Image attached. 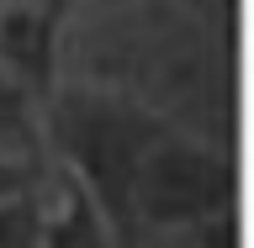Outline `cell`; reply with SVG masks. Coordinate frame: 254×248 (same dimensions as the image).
<instances>
[{"label": "cell", "instance_id": "cell-1", "mask_svg": "<svg viewBox=\"0 0 254 248\" xmlns=\"http://www.w3.org/2000/svg\"><path fill=\"white\" fill-rule=\"evenodd\" d=\"M170 116L154 111L143 95L122 90L117 79H59V90L43 100V158L53 169H69L95 196L117 227L122 248H138L132 222V174L143 153L170 132Z\"/></svg>", "mask_w": 254, "mask_h": 248}, {"label": "cell", "instance_id": "cell-2", "mask_svg": "<svg viewBox=\"0 0 254 248\" xmlns=\"http://www.w3.org/2000/svg\"><path fill=\"white\" fill-rule=\"evenodd\" d=\"M238 206V148L233 138L186 132L170 127L164 138L143 153L132 174V222L143 233L190 227V222Z\"/></svg>", "mask_w": 254, "mask_h": 248}, {"label": "cell", "instance_id": "cell-3", "mask_svg": "<svg viewBox=\"0 0 254 248\" xmlns=\"http://www.w3.org/2000/svg\"><path fill=\"white\" fill-rule=\"evenodd\" d=\"M74 16L43 11L27 0H5L0 5V69L21 85V90L43 106L64 79V37H69Z\"/></svg>", "mask_w": 254, "mask_h": 248}, {"label": "cell", "instance_id": "cell-4", "mask_svg": "<svg viewBox=\"0 0 254 248\" xmlns=\"http://www.w3.org/2000/svg\"><path fill=\"white\" fill-rule=\"evenodd\" d=\"M43 185V248H122L117 227L106 222V211L95 206V196L79 185L69 169L48 164Z\"/></svg>", "mask_w": 254, "mask_h": 248}, {"label": "cell", "instance_id": "cell-5", "mask_svg": "<svg viewBox=\"0 0 254 248\" xmlns=\"http://www.w3.org/2000/svg\"><path fill=\"white\" fill-rule=\"evenodd\" d=\"M0 248H43V185L0 196Z\"/></svg>", "mask_w": 254, "mask_h": 248}, {"label": "cell", "instance_id": "cell-6", "mask_svg": "<svg viewBox=\"0 0 254 248\" xmlns=\"http://www.w3.org/2000/svg\"><path fill=\"white\" fill-rule=\"evenodd\" d=\"M43 169L48 164H27V158H11L5 148H0V196H16V190L43 185Z\"/></svg>", "mask_w": 254, "mask_h": 248}, {"label": "cell", "instance_id": "cell-7", "mask_svg": "<svg viewBox=\"0 0 254 248\" xmlns=\"http://www.w3.org/2000/svg\"><path fill=\"white\" fill-rule=\"evenodd\" d=\"M138 248H196V243H190L180 227H164V233H143Z\"/></svg>", "mask_w": 254, "mask_h": 248}, {"label": "cell", "instance_id": "cell-8", "mask_svg": "<svg viewBox=\"0 0 254 248\" xmlns=\"http://www.w3.org/2000/svg\"><path fill=\"white\" fill-rule=\"evenodd\" d=\"M74 5H95V0H74ZM175 5H186V11H196L201 21H212V16H217V11H212V0H175ZM217 21H222V16H217ZM222 27H228V21H222ZM228 32H233V27H228Z\"/></svg>", "mask_w": 254, "mask_h": 248}, {"label": "cell", "instance_id": "cell-9", "mask_svg": "<svg viewBox=\"0 0 254 248\" xmlns=\"http://www.w3.org/2000/svg\"><path fill=\"white\" fill-rule=\"evenodd\" d=\"M27 5H43V11H59V16H74L79 11L74 0H27Z\"/></svg>", "mask_w": 254, "mask_h": 248}, {"label": "cell", "instance_id": "cell-10", "mask_svg": "<svg viewBox=\"0 0 254 248\" xmlns=\"http://www.w3.org/2000/svg\"><path fill=\"white\" fill-rule=\"evenodd\" d=\"M212 11H217L222 21H228V27H233V11H238V0H212Z\"/></svg>", "mask_w": 254, "mask_h": 248}, {"label": "cell", "instance_id": "cell-11", "mask_svg": "<svg viewBox=\"0 0 254 248\" xmlns=\"http://www.w3.org/2000/svg\"><path fill=\"white\" fill-rule=\"evenodd\" d=\"M0 5H5V0H0Z\"/></svg>", "mask_w": 254, "mask_h": 248}]
</instances>
